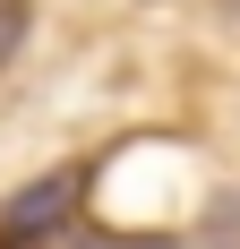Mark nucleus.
Listing matches in <instances>:
<instances>
[{"instance_id":"f257e3e1","label":"nucleus","mask_w":240,"mask_h":249,"mask_svg":"<svg viewBox=\"0 0 240 249\" xmlns=\"http://www.w3.org/2000/svg\"><path fill=\"white\" fill-rule=\"evenodd\" d=\"M69 215H77V172H43L34 189H17V198L0 206V241H17V249H26L34 232H60Z\"/></svg>"},{"instance_id":"f03ea898","label":"nucleus","mask_w":240,"mask_h":249,"mask_svg":"<svg viewBox=\"0 0 240 249\" xmlns=\"http://www.w3.org/2000/svg\"><path fill=\"white\" fill-rule=\"evenodd\" d=\"M26 26H34V0H0V69L26 52Z\"/></svg>"},{"instance_id":"7ed1b4c3","label":"nucleus","mask_w":240,"mask_h":249,"mask_svg":"<svg viewBox=\"0 0 240 249\" xmlns=\"http://www.w3.org/2000/svg\"><path fill=\"white\" fill-rule=\"evenodd\" d=\"M232 18H240V0H232Z\"/></svg>"}]
</instances>
